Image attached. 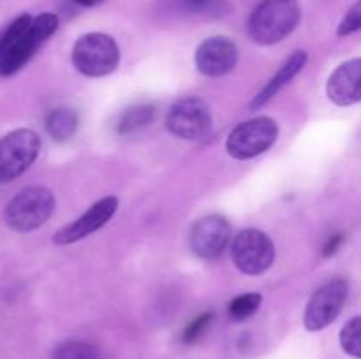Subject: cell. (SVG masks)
<instances>
[{
  "instance_id": "6da1fadb",
  "label": "cell",
  "mask_w": 361,
  "mask_h": 359,
  "mask_svg": "<svg viewBox=\"0 0 361 359\" xmlns=\"http://www.w3.org/2000/svg\"><path fill=\"white\" fill-rule=\"evenodd\" d=\"M59 28L53 13L21 14L0 30V76L16 74Z\"/></svg>"
},
{
  "instance_id": "7a4b0ae2",
  "label": "cell",
  "mask_w": 361,
  "mask_h": 359,
  "mask_svg": "<svg viewBox=\"0 0 361 359\" xmlns=\"http://www.w3.org/2000/svg\"><path fill=\"white\" fill-rule=\"evenodd\" d=\"M300 18L296 0H263L249 18V35L261 46L277 44L298 27Z\"/></svg>"
},
{
  "instance_id": "3957f363",
  "label": "cell",
  "mask_w": 361,
  "mask_h": 359,
  "mask_svg": "<svg viewBox=\"0 0 361 359\" xmlns=\"http://www.w3.org/2000/svg\"><path fill=\"white\" fill-rule=\"evenodd\" d=\"M55 204V196L49 189L41 185L27 187L7 203L4 218L13 231L32 232L51 218Z\"/></svg>"
},
{
  "instance_id": "277c9868",
  "label": "cell",
  "mask_w": 361,
  "mask_h": 359,
  "mask_svg": "<svg viewBox=\"0 0 361 359\" xmlns=\"http://www.w3.org/2000/svg\"><path fill=\"white\" fill-rule=\"evenodd\" d=\"M118 62L120 48L111 35L90 32L74 42L73 63L85 76H108L116 69Z\"/></svg>"
},
{
  "instance_id": "5b68a950",
  "label": "cell",
  "mask_w": 361,
  "mask_h": 359,
  "mask_svg": "<svg viewBox=\"0 0 361 359\" xmlns=\"http://www.w3.org/2000/svg\"><path fill=\"white\" fill-rule=\"evenodd\" d=\"M279 136V125L274 118L257 116L240 123L229 132L226 141V151L233 158L249 160L271 148Z\"/></svg>"
},
{
  "instance_id": "8992f818",
  "label": "cell",
  "mask_w": 361,
  "mask_h": 359,
  "mask_svg": "<svg viewBox=\"0 0 361 359\" xmlns=\"http://www.w3.org/2000/svg\"><path fill=\"white\" fill-rule=\"evenodd\" d=\"M41 151V137L30 129H16L0 139V183L20 178Z\"/></svg>"
},
{
  "instance_id": "52a82bcc",
  "label": "cell",
  "mask_w": 361,
  "mask_h": 359,
  "mask_svg": "<svg viewBox=\"0 0 361 359\" xmlns=\"http://www.w3.org/2000/svg\"><path fill=\"white\" fill-rule=\"evenodd\" d=\"M231 259L242 273L256 277L271 267L275 245L267 232L259 229H243L231 241Z\"/></svg>"
},
{
  "instance_id": "ba28073f",
  "label": "cell",
  "mask_w": 361,
  "mask_h": 359,
  "mask_svg": "<svg viewBox=\"0 0 361 359\" xmlns=\"http://www.w3.org/2000/svg\"><path fill=\"white\" fill-rule=\"evenodd\" d=\"M349 294V285L344 278H334L321 285L307 303L303 313V324L307 331H321L330 326L345 305Z\"/></svg>"
},
{
  "instance_id": "9c48e42d",
  "label": "cell",
  "mask_w": 361,
  "mask_h": 359,
  "mask_svg": "<svg viewBox=\"0 0 361 359\" xmlns=\"http://www.w3.org/2000/svg\"><path fill=\"white\" fill-rule=\"evenodd\" d=\"M212 111L204 101L197 97H187L176 102L169 109L166 125L173 136L180 139H201L212 130Z\"/></svg>"
},
{
  "instance_id": "30bf717a",
  "label": "cell",
  "mask_w": 361,
  "mask_h": 359,
  "mask_svg": "<svg viewBox=\"0 0 361 359\" xmlns=\"http://www.w3.org/2000/svg\"><path fill=\"white\" fill-rule=\"evenodd\" d=\"M231 241V225L222 215H208L192 225L189 234L190 250L201 259H215Z\"/></svg>"
},
{
  "instance_id": "8fae6325",
  "label": "cell",
  "mask_w": 361,
  "mask_h": 359,
  "mask_svg": "<svg viewBox=\"0 0 361 359\" xmlns=\"http://www.w3.org/2000/svg\"><path fill=\"white\" fill-rule=\"evenodd\" d=\"M116 210H118V199L116 197H102L101 201L92 204L81 217L59 229L53 236V241L56 245H71V243L81 241L83 238L90 236L92 232L99 231L102 225L108 224L113 215L116 213Z\"/></svg>"
},
{
  "instance_id": "7c38bea8",
  "label": "cell",
  "mask_w": 361,
  "mask_h": 359,
  "mask_svg": "<svg viewBox=\"0 0 361 359\" xmlns=\"http://www.w3.org/2000/svg\"><path fill=\"white\" fill-rule=\"evenodd\" d=\"M197 70L208 77L226 76L235 69L238 62V49L231 39L224 35H214L208 37L197 46L194 55Z\"/></svg>"
},
{
  "instance_id": "4fadbf2b",
  "label": "cell",
  "mask_w": 361,
  "mask_h": 359,
  "mask_svg": "<svg viewBox=\"0 0 361 359\" xmlns=\"http://www.w3.org/2000/svg\"><path fill=\"white\" fill-rule=\"evenodd\" d=\"M326 95L337 106L361 102V58L348 60L331 73L326 83Z\"/></svg>"
},
{
  "instance_id": "5bb4252c",
  "label": "cell",
  "mask_w": 361,
  "mask_h": 359,
  "mask_svg": "<svg viewBox=\"0 0 361 359\" xmlns=\"http://www.w3.org/2000/svg\"><path fill=\"white\" fill-rule=\"evenodd\" d=\"M307 60H309V56H307V53L302 51V49L293 53V55L289 56L284 63H282L281 69H279L277 73L271 76V80L268 81L263 88H261L259 94L252 99V102H250V108L259 109V108H263L267 102H270L271 99H274L275 95H277L279 92L286 87V84L291 83V81L295 80L300 73H302V69L305 67Z\"/></svg>"
},
{
  "instance_id": "9a60e30c",
  "label": "cell",
  "mask_w": 361,
  "mask_h": 359,
  "mask_svg": "<svg viewBox=\"0 0 361 359\" xmlns=\"http://www.w3.org/2000/svg\"><path fill=\"white\" fill-rule=\"evenodd\" d=\"M78 115L74 109L69 108H56L46 116V132L49 134L53 141H63L71 139L78 130Z\"/></svg>"
},
{
  "instance_id": "2e32d148",
  "label": "cell",
  "mask_w": 361,
  "mask_h": 359,
  "mask_svg": "<svg viewBox=\"0 0 361 359\" xmlns=\"http://www.w3.org/2000/svg\"><path fill=\"white\" fill-rule=\"evenodd\" d=\"M155 116V108L152 104H137L130 106L126 111L122 113L118 120V125H116V130L122 136H127V134H134L137 130H141L143 127H147L148 123L154 120Z\"/></svg>"
},
{
  "instance_id": "e0dca14e",
  "label": "cell",
  "mask_w": 361,
  "mask_h": 359,
  "mask_svg": "<svg viewBox=\"0 0 361 359\" xmlns=\"http://www.w3.org/2000/svg\"><path fill=\"white\" fill-rule=\"evenodd\" d=\"M261 303H263V296L259 292H245V294H240L229 303V315L235 320H245L259 310Z\"/></svg>"
},
{
  "instance_id": "ac0fdd59",
  "label": "cell",
  "mask_w": 361,
  "mask_h": 359,
  "mask_svg": "<svg viewBox=\"0 0 361 359\" xmlns=\"http://www.w3.org/2000/svg\"><path fill=\"white\" fill-rule=\"evenodd\" d=\"M51 359H101V354L87 341H67L53 352Z\"/></svg>"
},
{
  "instance_id": "d6986e66",
  "label": "cell",
  "mask_w": 361,
  "mask_h": 359,
  "mask_svg": "<svg viewBox=\"0 0 361 359\" xmlns=\"http://www.w3.org/2000/svg\"><path fill=\"white\" fill-rule=\"evenodd\" d=\"M341 345L344 352L361 359V315L355 317L341 331Z\"/></svg>"
},
{
  "instance_id": "ffe728a7",
  "label": "cell",
  "mask_w": 361,
  "mask_h": 359,
  "mask_svg": "<svg viewBox=\"0 0 361 359\" xmlns=\"http://www.w3.org/2000/svg\"><path fill=\"white\" fill-rule=\"evenodd\" d=\"M212 320H214V313L212 312H207L203 313V315L196 317V319L185 327V331H183L182 334L183 344H194V341L200 340V338L204 334V331L210 327Z\"/></svg>"
},
{
  "instance_id": "44dd1931",
  "label": "cell",
  "mask_w": 361,
  "mask_h": 359,
  "mask_svg": "<svg viewBox=\"0 0 361 359\" xmlns=\"http://www.w3.org/2000/svg\"><path fill=\"white\" fill-rule=\"evenodd\" d=\"M361 30V0L355 4L351 9L345 13V16L342 18L341 25H338V35H349L355 34V32Z\"/></svg>"
},
{
  "instance_id": "7402d4cb",
  "label": "cell",
  "mask_w": 361,
  "mask_h": 359,
  "mask_svg": "<svg viewBox=\"0 0 361 359\" xmlns=\"http://www.w3.org/2000/svg\"><path fill=\"white\" fill-rule=\"evenodd\" d=\"M342 241H344V234H331L330 238H328V241L324 243L323 256L324 257L335 256V253L338 252V248H341Z\"/></svg>"
},
{
  "instance_id": "603a6c76",
  "label": "cell",
  "mask_w": 361,
  "mask_h": 359,
  "mask_svg": "<svg viewBox=\"0 0 361 359\" xmlns=\"http://www.w3.org/2000/svg\"><path fill=\"white\" fill-rule=\"evenodd\" d=\"M76 4H80V6H85V7H92V6H97V4H101L102 0H74Z\"/></svg>"
},
{
  "instance_id": "cb8c5ba5",
  "label": "cell",
  "mask_w": 361,
  "mask_h": 359,
  "mask_svg": "<svg viewBox=\"0 0 361 359\" xmlns=\"http://www.w3.org/2000/svg\"><path fill=\"white\" fill-rule=\"evenodd\" d=\"M187 2H190V4H204V2H207V0H187Z\"/></svg>"
}]
</instances>
